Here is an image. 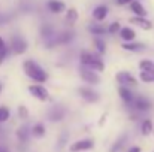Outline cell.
I'll return each mask as SVG.
<instances>
[{"label":"cell","instance_id":"cell-1","mask_svg":"<svg viewBox=\"0 0 154 152\" xmlns=\"http://www.w3.org/2000/svg\"><path fill=\"white\" fill-rule=\"evenodd\" d=\"M23 70L26 73V76H29L32 81L35 82H47L48 81V73L42 69V66L39 63H36L35 60H26L23 63Z\"/></svg>","mask_w":154,"mask_h":152},{"label":"cell","instance_id":"cell-2","mask_svg":"<svg viewBox=\"0 0 154 152\" xmlns=\"http://www.w3.org/2000/svg\"><path fill=\"white\" fill-rule=\"evenodd\" d=\"M79 61H81L82 67H87V69L94 70L97 73L105 70V63L100 60V57L96 54H91L88 51H82L79 54Z\"/></svg>","mask_w":154,"mask_h":152},{"label":"cell","instance_id":"cell-3","mask_svg":"<svg viewBox=\"0 0 154 152\" xmlns=\"http://www.w3.org/2000/svg\"><path fill=\"white\" fill-rule=\"evenodd\" d=\"M127 106H130V109H133L136 113H144V112L151 110L153 103H151V100H150L148 97H145V96H135L133 101H132L130 104H127Z\"/></svg>","mask_w":154,"mask_h":152},{"label":"cell","instance_id":"cell-4","mask_svg":"<svg viewBox=\"0 0 154 152\" xmlns=\"http://www.w3.org/2000/svg\"><path fill=\"white\" fill-rule=\"evenodd\" d=\"M27 48H29L27 40H26L23 36L14 34V36L11 37V40H9V51H12V54L21 55V54H24V52L27 51Z\"/></svg>","mask_w":154,"mask_h":152},{"label":"cell","instance_id":"cell-5","mask_svg":"<svg viewBox=\"0 0 154 152\" xmlns=\"http://www.w3.org/2000/svg\"><path fill=\"white\" fill-rule=\"evenodd\" d=\"M115 82L120 85V87H127V88H133V87H136L138 85V82H136V78L132 75V73H129V72H118L117 75H115Z\"/></svg>","mask_w":154,"mask_h":152},{"label":"cell","instance_id":"cell-6","mask_svg":"<svg viewBox=\"0 0 154 152\" xmlns=\"http://www.w3.org/2000/svg\"><path fill=\"white\" fill-rule=\"evenodd\" d=\"M29 93L39 101L50 100V91L42 84H32V85H29Z\"/></svg>","mask_w":154,"mask_h":152},{"label":"cell","instance_id":"cell-7","mask_svg":"<svg viewBox=\"0 0 154 152\" xmlns=\"http://www.w3.org/2000/svg\"><path fill=\"white\" fill-rule=\"evenodd\" d=\"M78 94H79V97L82 100L87 101V103H97L100 100V94L96 90H93L91 87H79L78 88Z\"/></svg>","mask_w":154,"mask_h":152},{"label":"cell","instance_id":"cell-8","mask_svg":"<svg viewBox=\"0 0 154 152\" xmlns=\"http://www.w3.org/2000/svg\"><path fill=\"white\" fill-rule=\"evenodd\" d=\"M79 76L84 82H87L88 85H99L100 84V76L97 72L90 70L87 67H81L79 69Z\"/></svg>","mask_w":154,"mask_h":152},{"label":"cell","instance_id":"cell-9","mask_svg":"<svg viewBox=\"0 0 154 152\" xmlns=\"http://www.w3.org/2000/svg\"><path fill=\"white\" fill-rule=\"evenodd\" d=\"M66 113H67V109H66L64 106H61V104H54V106L50 107L47 116H48V119H50L51 122H60L61 119H64Z\"/></svg>","mask_w":154,"mask_h":152},{"label":"cell","instance_id":"cell-10","mask_svg":"<svg viewBox=\"0 0 154 152\" xmlns=\"http://www.w3.org/2000/svg\"><path fill=\"white\" fill-rule=\"evenodd\" d=\"M94 148V140L93 139H79L76 142H73L69 146L70 152H82V151H90Z\"/></svg>","mask_w":154,"mask_h":152},{"label":"cell","instance_id":"cell-11","mask_svg":"<svg viewBox=\"0 0 154 152\" xmlns=\"http://www.w3.org/2000/svg\"><path fill=\"white\" fill-rule=\"evenodd\" d=\"M73 37H75L73 31H63V33H60V34H55L54 46H55V45H66V43H70Z\"/></svg>","mask_w":154,"mask_h":152},{"label":"cell","instance_id":"cell-12","mask_svg":"<svg viewBox=\"0 0 154 152\" xmlns=\"http://www.w3.org/2000/svg\"><path fill=\"white\" fill-rule=\"evenodd\" d=\"M118 94H120V99L124 101L126 104H130L133 101V99H135L133 91L130 88H127V87H120L118 88Z\"/></svg>","mask_w":154,"mask_h":152},{"label":"cell","instance_id":"cell-13","mask_svg":"<svg viewBox=\"0 0 154 152\" xmlns=\"http://www.w3.org/2000/svg\"><path fill=\"white\" fill-rule=\"evenodd\" d=\"M32 133H30V128L27 125H21L18 130H17V139L20 143H27L29 139H30Z\"/></svg>","mask_w":154,"mask_h":152},{"label":"cell","instance_id":"cell-14","mask_svg":"<svg viewBox=\"0 0 154 152\" xmlns=\"http://www.w3.org/2000/svg\"><path fill=\"white\" fill-rule=\"evenodd\" d=\"M130 22H132V24H135V25H138V27H141L142 30H151V28H153V22H151V21H148L147 18L133 16V18L130 19Z\"/></svg>","mask_w":154,"mask_h":152},{"label":"cell","instance_id":"cell-15","mask_svg":"<svg viewBox=\"0 0 154 152\" xmlns=\"http://www.w3.org/2000/svg\"><path fill=\"white\" fill-rule=\"evenodd\" d=\"M120 37H121L126 43H127V42H133L135 37H136V33H135V30L130 28V27H123V28L120 30Z\"/></svg>","mask_w":154,"mask_h":152},{"label":"cell","instance_id":"cell-16","mask_svg":"<svg viewBox=\"0 0 154 152\" xmlns=\"http://www.w3.org/2000/svg\"><path fill=\"white\" fill-rule=\"evenodd\" d=\"M30 133H32V136H33V137L41 139V137H44V136L47 134V128H45V125H44L42 122H36L35 125H32Z\"/></svg>","mask_w":154,"mask_h":152},{"label":"cell","instance_id":"cell-17","mask_svg":"<svg viewBox=\"0 0 154 152\" xmlns=\"http://www.w3.org/2000/svg\"><path fill=\"white\" fill-rule=\"evenodd\" d=\"M106 16H108V7L105 4H99L93 9V18L96 21H105Z\"/></svg>","mask_w":154,"mask_h":152},{"label":"cell","instance_id":"cell-18","mask_svg":"<svg viewBox=\"0 0 154 152\" xmlns=\"http://www.w3.org/2000/svg\"><path fill=\"white\" fill-rule=\"evenodd\" d=\"M130 9H132V12L136 15V16H141V18H145L147 16V10H145V7L141 4V1H138V0H133L132 3H130Z\"/></svg>","mask_w":154,"mask_h":152},{"label":"cell","instance_id":"cell-19","mask_svg":"<svg viewBox=\"0 0 154 152\" xmlns=\"http://www.w3.org/2000/svg\"><path fill=\"white\" fill-rule=\"evenodd\" d=\"M47 6H48L50 12H52V13H61V12L66 9L64 3L60 1V0H50V1L47 3Z\"/></svg>","mask_w":154,"mask_h":152},{"label":"cell","instance_id":"cell-20","mask_svg":"<svg viewBox=\"0 0 154 152\" xmlns=\"http://www.w3.org/2000/svg\"><path fill=\"white\" fill-rule=\"evenodd\" d=\"M121 48L124 51H129V52H141V51L145 49V45L139 43V42H127V43H123Z\"/></svg>","mask_w":154,"mask_h":152},{"label":"cell","instance_id":"cell-21","mask_svg":"<svg viewBox=\"0 0 154 152\" xmlns=\"http://www.w3.org/2000/svg\"><path fill=\"white\" fill-rule=\"evenodd\" d=\"M153 121L151 119H144L142 121V124H141V134L142 136H150V134H153Z\"/></svg>","mask_w":154,"mask_h":152},{"label":"cell","instance_id":"cell-22","mask_svg":"<svg viewBox=\"0 0 154 152\" xmlns=\"http://www.w3.org/2000/svg\"><path fill=\"white\" fill-rule=\"evenodd\" d=\"M88 31H90L91 34L100 37L102 34L108 33V28H106L105 25H100V24H91V25H88Z\"/></svg>","mask_w":154,"mask_h":152},{"label":"cell","instance_id":"cell-23","mask_svg":"<svg viewBox=\"0 0 154 152\" xmlns=\"http://www.w3.org/2000/svg\"><path fill=\"white\" fill-rule=\"evenodd\" d=\"M9 55V46L6 45V42L3 40V37L0 36V66L5 63V60Z\"/></svg>","mask_w":154,"mask_h":152},{"label":"cell","instance_id":"cell-24","mask_svg":"<svg viewBox=\"0 0 154 152\" xmlns=\"http://www.w3.org/2000/svg\"><path fill=\"white\" fill-rule=\"evenodd\" d=\"M139 69L141 72H148V73H154V61L153 60H142L139 61Z\"/></svg>","mask_w":154,"mask_h":152},{"label":"cell","instance_id":"cell-25","mask_svg":"<svg viewBox=\"0 0 154 152\" xmlns=\"http://www.w3.org/2000/svg\"><path fill=\"white\" fill-rule=\"evenodd\" d=\"M126 140H127V134H123L118 140H115V142H114V145L111 146V152H120L121 151V148L124 146Z\"/></svg>","mask_w":154,"mask_h":152},{"label":"cell","instance_id":"cell-26","mask_svg":"<svg viewBox=\"0 0 154 152\" xmlns=\"http://www.w3.org/2000/svg\"><path fill=\"white\" fill-rule=\"evenodd\" d=\"M93 43H94V46H96V51L99 52V55H102V54L106 52V43H105L103 39H100V37H94Z\"/></svg>","mask_w":154,"mask_h":152},{"label":"cell","instance_id":"cell-27","mask_svg":"<svg viewBox=\"0 0 154 152\" xmlns=\"http://www.w3.org/2000/svg\"><path fill=\"white\" fill-rule=\"evenodd\" d=\"M11 118V110L6 106H0V124H5Z\"/></svg>","mask_w":154,"mask_h":152},{"label":"cell","instance_id":"cell-28","mask_svg":"<svg viewBox=\"0 0 154 152\" xmlns=\"http://www.w3.org/2000/svg\"><path fill=\"white\" fill-rule=\"evenodd\" d=\"M76 19H78V12H76V9L70 7V9L67 10V13H66V21H67L69 24H73Z\"/></svg>","mask_w":154,"mask_h":152},{"label":"cell","instance_id":"cell-29","mask_svg":"<svg viewBox=\"0 0 154 152\" xmlns=\"http://www.w3.org/2000/svg\"><path fill=\"white\" fill-rule=\"evenodd\" d=\"M139 79L145 84H154V73H148V72H141L139 73Z\"/></svg>","mask_w":154,"mask_h":152},{"label":"cell","instance_id":"cell-30","mask_svg":"<svg viewBox=\"0 0 154 152\" xmlns=\"http://www.w3.org/2000/svg\"><path fill=\"white\" fill-rule=\"evenodd\" d=\"M17 112H18V118H20V119H24V121H26V119L29 118V109H27L26 106H23V104L18 106Z\"/></svg>","mask_w":154,"mask_h":152},{"label":"cell","instance_id":"cell-31","mask_svg":"<svg viewBox=\"0 0 154 152\" xmlns=\"http://www.w3.org/2000/svg\"><path fill=\"white\" fill-rule=\"evenodd\" d=\"M120 30H121V25H120V22H112L109 27H108V33L109 34H117V33H120Z\"/></svg>","mask_w":154,"mask_h":152},{"label":"cell","instance_id":"cell-32","mask_svg":"<svg viewBox=\"0 0 154 152\" xmlns=\"http://www.w3.org/2000/svg\"><path fill=\"white\" fill-rule=\"evenodd\" d=\"M67 139H69V134H67V133H63V134L60 136V139H58V148H63V146L66 145Z\"/></svg>","mask_w":154,"mask_h":152},{"label":"cell","instance_id":"cell-33","mask_svg":"<svg viewBox=\"0 0 154 152\" xmlns=\"http://www.w3.org/2000/svg\"><path fill=\"white\" fill-rule=\"evenodd\" d=\"M133 0H117V4L118 6H124V4H130Z\"/></svg>","mask_w":154,"mask_h":152},{"label":"cell","instance_id":"cell-34","mask_svg":"<svg viewBox=\"0 0 154 152\" xmlns=\"http://www.w3.org/2000/svg\"><path fill=\"white\" fill-rule=\"evenodd\" d=\"M127 152H141V148H139V146H130V148L127 149Z\"/></svg>","mask_w":154,"mask_h":152},{"label":"cell","instance_id":"cell-35","mask_svg":"<svg viewBox=\"0 0 154 152\" xmlns=\"http://www.w3.org/2000/svg\"><path fill=\"white\" fill-rule=\"evenodd\" d=\"M0 152H11L8 148H5V146H0Z\"/></svg>","mask_w":154,"mask_h":152},{"label":"cell","instance_id":"cell-36","mask_svg":"<svg viewBox=\"0 0 154 152\" xmlns=\"http://www.w3.org/2000/svg\"><path fill=\"white\" fill-rule=\"evenodd\" d=\"M2 91H3V84L0 82V94H2Z\"/></svg>","mask_w":154,"mask_h":152},{"label":"cell","instance_id":"cell-37","mask_svg":"<svg viewBox=\"0 0 154 152\" xmlns=\"http://www.w3.org/2000/svg\"><path fill=\"white\" fill-rule=\"evenodd\" d=\"M153 133H154V130H153Z\"/></svg>","mask_w":154,"mask_h":152},{"label":"cell","instance_id":"cell-38","mask_svg":"<svg viewBox=\"0 0 154 152\" xmlns=\"http://www.w3.org/2000/svg\"><path fill=\"white\" fill-rule=\"evenodd\" d=\"M153 152H154V151H153Z\"/></svg>","mask_w":154,"mask_h":152}]
</instances>
